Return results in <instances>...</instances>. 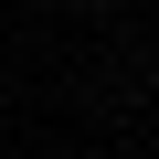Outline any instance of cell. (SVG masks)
Masks as SVG:
<instances>
[{"label":"cell","instance_id":"6da1fadb","mask_svg":"<svg viewBox=\"0 0 159 159\" xmlns=\"http://www.w3.org/2000/svg\"><path fill=\"white\" fill-rule=\"evenodd\" d=\"M74 11H96V0H74Z\"/></svg>","mask_w":159,"mask_h":159}]
</instances>
